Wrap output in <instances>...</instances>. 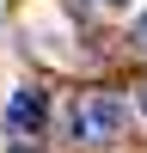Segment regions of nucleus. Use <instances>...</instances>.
Wrapping results in <instances>:
<instances>
[{
  "label": "nucleus",
  "mask_w": 147,
  "mask_h": 153,
  "mask_svg": "<svg viewBox=\"0 0 147 153\" xmlns=\"http://www.w3.org/2000/svg\"><path fill=\"white\" fill-rule=\"evenodd\" d=\"M122 123H129V110H122L117 92H80V104H74V141H86V147L122 141Z\"/></svg>",
  "instance_id": "f257e3e1"
},
{
  "label": "nucleus",
  "mask_w": 147,
  "mask_h": 153,
  "mask_svg": "<svg viewBox=\"0 0 147 153\" xmlns=\"http://www.w3.org/2000/svg\"><path fill=\"white\" fill-rule=\"evenodd\" d=\"M43 123H49V98L37 92V86H19V92L6 98V135L24 141V135H37Z\"/></svg>",
  "instance_id": "f03ea898"
},
{
  "label": "nucleus",
  "mask_w": 147,
  "mask_h": 153,
  "mask_svg": "<svg viewBox=\"0 0 147 153\" xmlns=\"http://www.w3.org/2000/svg\"><path fill=\"white\" fill-rule=\"evenodd\" d=\"M6 153H49V147H37V141H12Z\"/></svg>",
  "instance_id": "7ed1b4c3"
},
{
  "label": "nucleus",
  "mask_w": 147,
  "mask_h": 153,
  "mask_svg": "<svg viewBox=\"0 0 147 153\" xmlns=\"http://www.w3.org/2000/svg\"><path fill=\"white\" fill-rule=\"evenodd\" d=\"M135 49H147V12H141V25H135Z\"/></svg>",
  "instance_id": "20e7f679"
},
{
  "label": "nucleus",
  "mask_w": 147,
  "mask_h": 153,
  "mask_svg": "<svg viewBox=\"0 0 147 153\" xmlns=\"http://www.w3.org/2000/svg\"><path fill=\"white\" fill-rule=\"evenodd\" d=\"M98 6H135V0H98Z\"/></svg>",
  "instance_id": "39448f33"
},
{
  "label": "nucleus",
  "mask_w": 147,
  "mask_h": 153,
  "mask_svg": "<svg viewBox=\"0 0 147 153\" xmlns=\"http://www.w3.org/2000/svg\"><path fill=\"white\" fill-rule=\"evenodd\" d=\"M141 117H147V86H141Z\"/></svg>",
  "instance_id": "423d86ee"
}]
</instances>
